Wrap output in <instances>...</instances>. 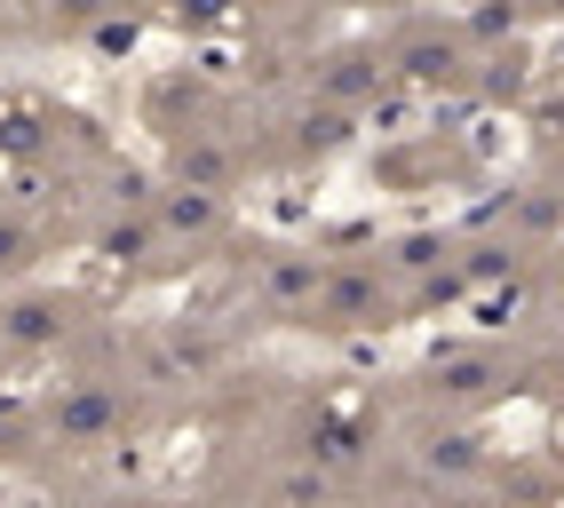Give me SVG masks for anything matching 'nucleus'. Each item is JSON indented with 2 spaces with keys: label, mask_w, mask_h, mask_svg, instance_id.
<instances>
[{
  "label": "nucleus",
  "mask_w": 564,
  "mask_h": 508,
  "mask_svg": "<svg viewBox=\"0 0 564 508\" xmlns=\"http://www.w3.org/2000/svg\"><path fill=\"white\" fill-rule=\"evenodd\" d=\"M72 325V302L64 295H17V302H0V342L9 350H41V342H56Z\"/></svg>",
  "instance_id": "f257e3e1"
},
{
  "label": "nucleus",
  "mask_w": 564,
  "mask_h": 508,
  "mask_svg": "<svg viewBox=\"0 0 564 508\" xmlns=\"http://www.w3.org/2000/svg\"><path fill=\"white\" fill-rule=\"evenodd\" d=\"M32 263V231L24 223H0V270H24Z\"/></svg>",
  "instance_id": "f03ea898"
},
{
  "label": "nucleus",
  "mask_w": 564,
  "mask_h": 508,
  "mask_svg": "<svg viewBox=\"0 0 564 508\" xmlns=\"http://www.w3.org/2000/svg\"><path fill=\"white\" fill-rule=\"evenodd\" d=\"M549 9H564V0H549Z\"/></svg>",
  "instance_id": "7ed1b4c3"
}]
</instances>
